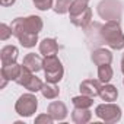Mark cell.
<instances>
[{
  "mask_svg": "<svg viewBox=\"0 0 124 124\" xmlns=\"http://www.w3.org/2000/svg\"><path fill=\"white\" fill-rule=\"evenodd\" d=\"M101 37L114 50H121L124 48V34L121 31L120 22L118 21H107L105 25L101 26Z\"/></svg>",
  "mask_w": 124,
  "mask_h": 124,
  "instance_id": "6da1fadb",
  "label": "cell"
},
{
  "mask_svg": "<svg viewBox=\"0 0 124 124\" xmlns=\"http://www.w3.org/2000/svg\"><path fill=\"white\" fill-rule=\"evenodd\" d=\"M12 32L13 35L18 38L19 35L25 34V32H31V34H38L42 29V21L39 16H28V18H16L12 25Z\"/></svg>",
  "mask_w": 124,
  "mask_h": 124,
  "instance_id": "7a4b0ae2",
  "label": "cell"
},
{
  "mask_svg": "<svg viewBox=\"0 0 124 124\" xmlns=\"http://www.w3.org/2000/svg\"><path fill=\"white\" fill-rule=\"evenodd\" d=\"M44 72H45V79L47 82L51 83H57L63 79V66H61V61L55 57V55H47L44 58V66H42Z\"/></svg>",
  "mask_w": 124,
  "mask_h": 124,
  "instance_id": "3957f363",
  "label": "cell"
},
{
  "mask_svg": "<svg viewBox=\"0 0 124 124\" xmlns=\"http://www.w3.org/2000/svg\"><path fill=\"white\" fill-rule=\"evenodd\" d=\"M121 3L118 0H102L98 3V15L107 21H120L121 18Z\"/></svg>",
  "mask_w": 124,
  "mask_h": 124,
  "instance_id": "277c9868",
  "label": "cell"
},
{
  "mask_svg": "<svg viewBox=\"0 0 124 124\" xmlns=\"http://www.w3.org/2000/svg\"><path fill=\"white\" fill-rule=\"evenodd\" d=\"M38 107V99L35 98V95L32 93H25L22 95L15 105V111L21 115V117H31Z\"/></svg>",
  "mask_w": 124,
  "mask_h": 124,
  "instance_id": "5b68a950",
  "label": "cell"
},
{
  "mask_svg": "<svg viewBox=\"0 0 124 124\" xmlns=\"http://www.w3.org/2000/svg\"><path fill=\"white\" fill-rule=\"evenodd\" d=\"M95 112L101 120H104L107 123H117L121 118V108L115 104H111V102L98 105Z\"/></svg>",
  "mask_w": 124,
  "mask_h": 124,
  "instance_id": "8992f818",
  "label": "cell"
},
{
  "mask_svg": "<svg viewBox=\"0 0 124 124\" xmlns=\"http://www.w3.org/2000/svg\"><path fill=\"white\" fill-rule=\"evenodd\" d=\"M80 93L82 95H88L91 98H95L99 95V89H101V82L95 80V79H86L80 83Z\"/></svg>",
  "mask_w": 124,
  "mask_h": 124,
  "instance_id": "52a82bcc",
  "label": "cell"
},
{
  "mask_svg": "<svg viewBox=\"0 0 124 124\" xmlns=\"http://www.w3.org/2000/svg\"><path fill=\"white\" fill-rule=\"evenodd\" d=\"M22 66H25L26 69H29L32 73H37V72H39V70L42 69V66H44V60H42L38 54L29 53V54L25 55Z\"/></svg>",
  "mask_w": 124,
  "mask_h": 124,
  "instance_id": "ba28073f",
  "label": "cell"
},
{
  "mask_svg": "<svg viewBox=\"0 0 124 124\" xmlns=\"http://www.w3.org/2000/svg\"><path fill=\"white\" fill-rule=\"evenodd\" d=\"M48 114L57 120V121H61V120H64L67 117V108L63 102H60V101H53L50 105H48Z\"/></svg>",
  "mask_w": 124,
  "mask_h": 124,
  "instance_id": "9c48e42d",
  "label": "cell"
},
{
  "mask_svg": "<svg viewBox=\"0 0 124 124\" xmlns=\"http://www.w3.org/2000/svg\"><path fill=\"white\" fill-rule=\"evenodd\" d=\"M91 58H92V61L96 66L109 64L111 61H112V53L109 50H105V48H96V50L92 51Z\"/></svg>",
  "mask_w": 124,
  "mask_h": 124,
  "instance_id": "30bf717a",
  "label": "cell"
},
{
  "mask_svg": "<svg viewBox=\"0 0 124 124\" xmlns=\"http://www.w3.org/2000/svg\"><path fill=\"white\" fill-rule=\"evenodd\" d=\"M18 48L15 45H6L2 48L0 51V58H2V64L3 66H8V64H13L16 63V58H18Z\"/></svg>",
  "mask_w": 124,
  "mask_h": 124,
  "instance_id": "8fae6325",
  "label": "cell"
},
{
  "mask_svg": "<svg viewBox=\"0 0 124 124\" xmlns=\"http://www.w3.org/2000/svg\"><path fill=\"white\" fill-rule=\"evenodd\" d=\"M58 51V44L55 39L53 38H44L41 42H39V53L44 54L45 57L47 55H55Z\"/></svg>",
  "mask_w": 124,
  "mask_h": 124,
  "instance_id": "7c38bea8",
  "label": "cell"
},
{
  "mask_svg": "<svg viewBox=\"0 0 124 124\" xmlns=\"http://www.w3.org/2000/svg\"><path fill=\"white\" fill-rule=\"evenodd\" d=\"M21 70H22V66H19L16 63L3 66L2 67V78L6 80H16L21 75Z\"/></svg>",
  "mask_w": 124,
  "mask_h": 124,
  "instance_id": "4fadbf2b",
  "label": "cell"
},
{
  "mask_svg": "<svg viewBox=\"0 0 124 124\" xmlns=\"http://www.w3.org/2000/svg\"><path fill=\"white\" fill-rule=\"evenodd\" d=\"M99 96L102 98V101L112 102V101L117 99V96H118V91H117L115 86L104 83V86H101V89H99Z\"/></svg>",
  "mask_w": 124,
  "mask_h": 124,
  "instance_id": "5bb4252c",
  "label": "cell"
},
{
  "mask_svg": "<svg viewBox=\"0 0 124 124\" xmlns=\"http://www.w3.org/2000/svg\"><path fill=\"white\" fill-rule=\"evenodd\" d=\"M91 19H92V12H91V9H89V8H88L83 13H80V15H76V16H72V18H70L72 23H73V25H76V26H80V28H86V26L91 23Z\"/></svg>",
  "mask_w": 124,
  "mask_h": 124,
  "instance_id": "9a60e30c",
  "label": "cell"
},
{
  "mask_svg": "<svg viewBox=\"0 0 124 124\" xmlns=\"http://www.w3.org/2000/svg\"><path fill=\"white\" fill-rule=\"evenodd\" d=\"M91 117H92V114H91V111H89L88 108H76V107H75V109H73V112H72V120H73L75 123H78V124H85V123H88V121L91 120Z\"/></svg>",
  "mask_w": 124,
  "mask_h": 124,
  "instance_id": "2e32d148",
  "label": "cell"
},
{
  "mask_svg": "<svg viewBox=\"0 0 124 124\" xmlns=\"http://www.w3.org/2000/svg\"><path fill=\"white\" fill-rule=\"evenodd\" d=\"M41 93H42V96L47 98V99H55V98L58 96V93H60V89H58V86H55V83L47 82V83L42 85Z\"/></svg>",
  "mask_w": 124,
  "mask_h": 124,
  "instance_id": "e0dca14e",
  "label": "cell"
},
{
  "mask_svg": "<svg viewBox=\"0 0 124 124\" xmlns=\"http://www.w3.org/2000/svg\"><path fill=\"white\" fill-rule=\"evenodd\" d=\"M112 79V69L109 64H101L98 66V80L101 83H108Z\"/></svg>",
  "mask_w": 124,
  "mask_h": 124,
  "instance_id": "ac0fdd59",
  "label": "cell"
},
{
  "mask_svg": "<svg viewBox=\"0 0 124 124\" xmlns=\"http://www.w3.org/2000/svg\"><path fill=\"white\" fill-rule=\"evenodd\" d=\"M88 8H89V6H88V0H73V2H72V6H70V9H69L70 18L83 13Z\"/></svg>",
  "mask_w": 124,
  "mask_h": 124,
  "instance_id": "d6986e66",
  "label": "cell"
},
{
  "mask_svg": "<svg viewBox=\"0 0 124 124\" xmlns=\"http://www.w3.org/2000/svg\"><path fill=\"white\" fill-rule=\"evenodd\" d=\"M18 39H19V42H21L23 47L31 48V47H35V44H37V41H38V34L25 32V34L19 35V37H18Z\"/></svg>",
  "mask_w": 124,
  "mask_h": 124,
  "instance_id": "ffe728a7",
  "label": "cell"
},
{
  "mask_svg": "<svg viewBox=\"0 0 124 124\" xmlns=\"http://www.w3.org/2000/svg\"><path fill=\"white\" fill-rule=\"evenodd\" d=\"M72 2H73V0H54V3H53L54 12L58 13V15L67 13L70 6H72Z\"/></svg>",
  "mask_w": 124,
  "mask_h": 124,
  "instance_id": "44dd1931",
  "label": "cell"
},
{
  "mask_svg": "<svg viewBox=\"0 0 124 124\" xmlns=\"http://www.w3.org/2000/svg\"><path fill=\"white\" fill-rule=\"evenodd\" d=\"M72 102L76 108H89L93 104V98H91L88 95H80V96H75L72 99Z\"/></svg>",
  "mask_w": 124,
  "mask_h": 124,
  "instance_id": "7402d4cb",
  "label": "cell"
},
{
  "mask_svg": "<svg viewBox=\"0 0 124 124\" xmlns=\"http://www.w3.org/2000/svg\"><path fill=\"white\" fill-rule=\"evenodd\" d=\"M34 75H32V72L29 70V69H26L25 66H22V70H21V75H19V78L15 80L16 83H19V85H22V86H25L26 83H28V80L32 78Z\"/></svg>",
  "mask_w": 124,
  "mask_h": 124,
  "instance_id": "603a6c76",
  "label": "cell"
},
{
  "mask_svg": "<svg viewBox=\"0 0 124 124\" xmlns=\"http://www.w3.org/2000/svg\"><path fill=\"white\" fill-rule=\"evenodd\" d=\"M42 82L38 79V78H35V76H32L29 80H28V83L25 85V88L29 91V92H38V91H41V88H42Z\"/></svg>",
  "mask_w": 124,
  "mask_h": 124,
  "instance_id": "cb8c5ba5",
  "label": "cell"
},
{
  "mask_svg": "<svg viewBox=\"0 0 124 124\" xmlns=\"http://www.w3.org/2000/svg\"><path fill=\"white\" fill-rule=\"evenodd\" d=\"M34 5L37 9L39 10H48L50 8H53V3H54V0H32Z\"/></svg>",
  "mask_w": 124,
  "mask_h": 124,
  "instance_id": "d4e9b609",
  "label": "cell"
},
{
  "mask_svg": "<svg viewBox=\"0 0 124 124\" xmlns=\"http://www.w3.org/2000/svg\"><path fill=\"white\" fill-rule=\"evenodd\" d=\"M10 35H13L10 26H8L6 23H2V25H0V39H2V41H6Z\"/></svg>",
  "mask_w": 124,
  "mask_h": 124,
  "instance_id": "484cf974",
  "label": "cell"
},
{
  "mask_svg": "<svg viewBox=\"0 0 124 124\" xmlns=\"http://www.w3.org/2000/svg\"><path fill=\"white\" fill-rule=\"evenodd\" d=\"M53 117L47 112V114H41V115H38L37 118H35V124H41V123H45V124H51L53 123Z\"/></svg>",
  "mask_w": 124,
  "mask_h": 124,
  "instance_id": "4316f807",
  "label": "cell"
},
{
  "mask_svg": "<svg viewBox=\"0 0 124 124\" xmlns=\"http://www.w3.org/2000/svg\"><path fill=\"white\" fill-rule=\"evenodd\" d=\"M0 3H2V6H12L15 0H0Z\"/></svg>",
  "mask_w": 124,
  "mask_h": 124,
  "instance_id": "83f0119b",
  "label": "cell"
},
{
  "mask_svg": "<svg viewBox=\"0 0 124 124\" xmlns=\"http://www.w3.org/2000/svg\"><path fill=\"white\" fill-rule=\"evenodd\" d=\"M121 70H123V73H124V57H123V60H121Z\"/></svg>",
  "mask_w": 124,
  "mask_h": 124,
  "instance_id": "f1b7e54d",
  "label": "cell"
},
{
  "mask_svg": "<svg viewBox=\"0 0 124 124\" xmlns=\"http://www.w3.org/2000/svg\"><path fill=\"white\" fill-rule=\"evenodd\" d=\"M88 2H89V0H88Z\"/></svg>",
  "mask_w": 124,
  "mask_h": 124,
  "instance_id": "f546056e",
  "label": "cell"
},
{
  "mask_svg": "<svg viewBox=\"0 0 124 124\" xmlns=\"http://www.w3.org/2000/svg\"><path fill=\"white\" fill-rule=\"evenodd\" d=\"M123 83H124V82H123Z\"/></svg>",
  "mask_w": 124,
  "mask_h": 124,
  "instance_id": "4dcf8cb0",
  "label": "cell"
}]
</instances>
